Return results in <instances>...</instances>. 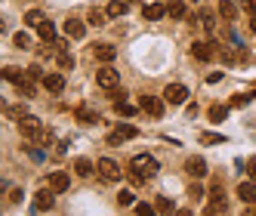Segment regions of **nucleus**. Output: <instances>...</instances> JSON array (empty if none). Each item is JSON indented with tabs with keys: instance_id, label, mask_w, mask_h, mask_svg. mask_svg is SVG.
<instances>
[{
	"instance_id": "obj_20",
	"label": "nucleus",
	"mask_w": 256,
	"mask_h": 216,
	"mask_svg": "<svg viewBox=\"0 0 256 216\" xmlns=\"http://www.w3.org/2000/svg\"><path fill=\"white\" fill-rule=\"evenodd\" d=\"M38 34H40V40H46V44H56V28H52L50 22H44V25L38 28Z\"/></svg>"
},
{
	"instance_id": "obj_12",
	"label": "nucleus",
	"mask_w": 256,
	"mask_h": 216,
	"mask_svg": "<svg viewBox=\"0 0 256 216\" xmlns=\"http://www.w3.org/2000/svg\"><path fill=\"white\" fill-rule=\"evenodd\" d=\"M93 52H96V59H99V62H105V65L118 59V50H114L112 44H96V50H93Z\"/></svg>"
},
{
	"instance_id": "obj_33",
	"label": "nucleus",
	"mask_w": 256,
	"mask_h": 216,
	"mask_svg": "<svg viewBox=\"0 0 256 216\" xmlns=\"http://www.w3.org/2000/svg\"><path fill=\"white\" fill-rule=\"evenodd\" d=\"M200 142H204V146H219V142H222V136H216V133H204V136H200Z\"/></svg>"
},
{
	"instance_id": "obj_32",
	"label": "nucleus",
	"mask_w": 256,
	"mask_h": 216,
	"mask_svg": "<svg viewBox=\"0 0 256 216\" xmlns=\"http://www.w3.org/2000/svg\"><path fill=\"white\" fill-rule=\"evenodd\" d=\"M118 204H120V207H130V204H133V192H126V188H124V192L118 194Z\"/></svg>"
},
{
	"instance_id": "obj_24",
	"label": "nucleus",
	"mask_w": 256,
	"mask_h": 216,
	"mask_svg": "<svg viewBox=\"0 0 256 216\" xmlns=\"http://www.w3.org/2000/svg\"><path fill=\"white\" fill-rule=\"evenodd\" d=\"M105 19H108V10H105V12H102V10H93L86 22H90V25H96V28H102V25H105Z\"/></svg>"
},
{
	"instance_id": "obj_9",
	"label": "nucleus",
	"mask_w": 256,
	"mask_h": 216,
	"mask_svg": "<svg viewBox=\"0 0 256 216\" xmlns=\"http://www.w3.org/2000/svg\"><path fill=\"white\" fill-rule=\"evenodd\" d=\"M52 194H56L52 188H44V192H38V198H34V210H38V213H44V210H52V201H56Z\"/></svg>"
},
{
	"instance_id": "obj_10",
	"label": "nucleus",
	"mask_w": 256,
	"mask_h": 216,
	"mask_svg": "<svg viewBox=\"0 0 256 216\" xmlns=\"http://www.w3.org/2000/svg\"><path fill=\"white\" fill-rule=\"evenodd\" d=\"M186 173H188L192 179H204V176H207V160H204V158H192L188 164H186Z\"/></svg>"
},
{
	"instance_id": "obj_29",
	"label": "nucleus",
	"mask_w": 256,
	"mask_h": 216,
	"mask_svg": "<svg viewBox=\"0 0 256 216\" xmlns=\"http://www.w3.org/2000/svg\"><path fill=\"white\" fill-rule=\"evenodd\" d=\"M59 65H62L65 71H68V68H74V56H71V52H65V50H62V52H59Z\"/></svg>"
},
{
	"instance_id": "obj_28",
	"label": "nucleus",
	"mask_w": 256,
	"mask_h": 216,
	"mask_svg": "<svg viewBox=\"0 0 256 216\" xmlns=\"http://www.w3.org/2000/svg\"><path fill=\"white\" fill-rule=\"evenodd\" d=\"M226 114H228V108H226V105H213V108H210V120H216V124H219V120H226Z\"/></svg>"
},
{
	"instance_id": "obj_34",
	"label": "nucleus",
	"mask_w": 256,
	"mask_h": 216,
	"mask_svg": "<svg viewBox=\"0 0 256 216\" xmlns=\"http://www.w3.org/2000/svg\"><path fill=\"white\" fill-rule=\"evenodd\" d=\"M28 71V78L31 80H44V71H40V65H31V68H25Z\"/></svg>"
},
{
	"instance_id": "obj_7",
	"label": "nucleus",
	"mask_w": 256,
	"mask_h": 216,
	"mask_svg": "<svg viewBox=\"0 0 256 216\" xmlns=\"http://www.w3.org/2000/svg\"><path fill=\"white\" fill-rule=\"evenodd\" d=\"M192 56H194V59H200V62H210V59L216 56V44H207V40H198V44L192 46Z\"/></svg>"
},
{
	"instance_id": "obj_11",
	"label": "nucleus",
	"mask_w": 256,
	"mask_h": 216,
	"mask_svg": "<svg viewBox=\"0 0 256 216\" xmlns=\"http://www.w3.org/2000/svg\"><path fill=\"white\" fill-rule=\"evenodd\" d=\"M167 16V6L164 4H148V6H142V19H148V22H158Z\"/></svg>"
},
{
	"instance_id": "obj_13",
	"label": "nucleus",
	"mask_w": 256,
	"mask_h": 216,
	"mask_svg": "<svg viewBox=\"0 0 256 216\" xmlns=\"http://www.w3.org/2000/svg\"><path fill=\"white\" fill-rule=\"evenodd\" d=\"M238 198H241L244 204H256V182H253V179L238 186Z\"/></svg>"
},
{
	"instance_id": "obj_15",
	"label": "nucleus",
	"mask_w": 256,
	"mask_h": 216,
	"mask_svg": "<svg viewBox=\"0 0 256 216\" xmlns=\"http://www.w3.org/2000/svg\"><path fill=\"white\" fill-rule=\"evenodd\" d=\"M65 34H68L71 40H80L84 34H86V25L78 22V19H68V22H65Z\"/></svg>"
},
{
	"instance_id": "obj_19",
	"label": "nucleus",
	"mask_w": 256,
	"mask_h": 216,
	"mask_svg": "<svg viewBox=\"0 0 256 216\" xmlns=\"http://www.w3.org/2000/svg\"><path fill=\"white\" fill-rule=\"evenodd\" d=\"M93 170H96L93 160H86V158H78V160H74V173H78V176H90Z\"/></svg>"
},
{
	"instance_id": "obj_26",
	"label": "nucleus",
	"mask_w": 256,
	"mask_h": 216,
	"mask_svg": "<svg viewBox=\"0 0 256 216\" xmlns=\"http://www.w3.org/2000/svg\"><path fill=\"white\" fill-rule=\"evenodd\" d=\"M25 25H28V28H40V25H44V16H40L38 10H31V12L25 16Z\"/></svg>"
},
{
	"instance_id": "obj_3",
	"label": "nucleus",
	"mask_w": 256,
	"mask_h": 216,
	"mask_svg": "<svg viewBox=\"0 0 256 216\" xmlns=\"http://www.w3.org/2000/svg\"><path fill=\"white\" fill-rule=\"evenodd\" d=\"M96 173L105 179V182H120V164L112 158H102L99 164H96Z\"/></svg>"
},
{
	"instance_id": "obj_22",
	"label": "nucleus",
	"mask_w": 256,
	"mask_h": 216,
	"mask_svg": "<svg viewBox=\"0 0 256 216\" xmlns=\"http://www.w3.org/2000/svg\"><path fill=\"white\" fill-rule=\"evenodd\" d=\"M4 78H6L10 84H19V80H25V78H28V71H19V68H4Z\"/></svg>"
},
{
	"instance_id": "obj_38",
	"label": "nucleus",
	"mask_w": 256,
	"mask_h": 216,
	"mask_svg": "<svg viewBox=\"0 0 256 216\" xmlns=\"http://www.w3.org/2000/svg\"><path fill=\"white\" fill-rule=\"evenodd\" d=\"M244 10H247L250 16H256V0H244Z\"/></svg>"
},
{
	"instance_id": "obj_36",
	"label": "nucleus",
	"mask_w": 256,
	"mask_h": 216,
	"mask_svg": "<svg viewBox=\"0 0 256 216\" xmlns=\"http://www.w3.org/2000/svg\"><path fill=\"white\" fill-rule=\"evenodd\" d=\"M188 194H192V201H200V198H204V188H200V186H192Z\"/></svg>"
},
{
	"instance_id": "obj_40",
	"label": "nucleus",
	"mask_w": 256,
	"mask_h": 216,
	"mask_svg": "<svg viewBox=\"0 0 256 216\" xmlns=\"http://www.w3.org/2000/svg\"><path fill=\"white\" fill-rule=\"evenodd\" d=\"M244 102H247V96H234V99H232V105H234V108H241Z\"/></svg>"
},
{
	"instance_id": "obj_35",
	"label": "nucleus",
	"mask_w": 256,
	"mask_h": 216,
	"mask_svg": "<svg viewBox=\"0 0 256 216\" xmlns=\"http://www.w3.org/2000/svg\"><path fill=\"white\" fill-rule=\"evenodd\" d=\"M136 213H139V216H152V213H158V210L148 207V204H136Z\"/></svg>"
},
{
	"instance_id": "obj_16",
	"label": "nucleus",
	"mask_w": 256,
	"mask_h": 216,
	"mask_svg": "<svg viewBox=\"0 0 256 216\" xmlns=\"http://www.w3.org/2000/svg\"><path fill=\"white\" fill-rule=\"evenodd\" d=\"M44 86L50 90V93L59 96L62 90H65V78H62V74H46V78H44Z\"/></svg>"
},
{
	"instance_id": "obj_1",
	"label": "nucleus",
	"mask_w": 256,
	"mask_h": 216,
	"mask_svg": "<svg viewBox=\"0 0 256 216\" xmlns=\"http://www.w3.org/2000/svg\"><path fill=\"white\" fill-rule=\"evenodd\" d=\"M130 170H133V173H139L142 179H154V176H158V170H160V164H158L152 154H136V158L130 160Z\"/></svg>"
},
{
	"instance_id": "obj_39",
	"label": "nucleus",
	"mask_w": 256,
	"mask_h": 216,
	"mask_svg": "<svg viewBox=\"0 0 256 216\" xmlns=\"http://www.w3.org/2000/svg\"><path fill=\"white\" fill-rule=\"evenodd\" d=\"M19 198H22V192H19V188L10 192V204H19Z\"/></svg>"
},
{
	"instance_id": "obj_31",
	"label": "nucleus",
	"mask_w": 256,
	"mask_h": 216,
	"mask_svg": "<svg viewBox=\"0 0 256 216\" xmlns=\"http://www.w3.org/2000/svg\"><path fill=\"white\" fill-rule=\"evenodd\" d=\"M154 210H158V213H170V210H173V201H167V198H158Z\"/></svg>"
},
{
	"instance_id": "obj_2",
	"label": "nucleus",
	"mask_w": 256,
	"mask_h": 216,
	"mask_svg": "<svg viewBox=\"0 0 256 216\" xmlns=\"http://www.w3.org/2000/svg\"><path fill=\"white\" fill-rule=\"evenodd\" d=\"M19 130H22V136H28V139H44V136H46V133H44V124L34 118V114L19 118Z\"/></svg>"
},
{
	"instance_id": "obj_18",
	"label": "nucleus",
	"mask_w": 256,
	"mask_h": 216,
	"mask_svg": "<svg viewBox=\"0 0 256 216\" xmlns=\"http://www.w3.org/2000/svg\"><path fill=\"white\" fill-rule=\"evenodd\" d=\"M219 16H222L226 22H234V16H238V6L232 4V0H222V4H219Z\"/></svg>"
},
{
	"instance_id": "obj_14",
	"label": "nucleus",
	"mask_w": 256,
	"mask_h": 216,
	"mask_svg": "<svg viewBox=\"0 0 256 216\" xmlns=\"http://www.w3.org/2000/svg\"><path fill=\"white\" fill-rule=\"evenodd\" d=\"M71 186V179H68V173H62V170H56V173H50V188L52 192H65Z\"/></svg>"
},
{
	"instance_id": "obj_41",
	"label": "nucleus",
	"mask_w": 256,
	"mask_h": 216,
	"mask_svg": "<svg viewBox=\"0 0 256 216\" xmlns=\"http://www.w3.org/2000/svg\"><path fill=\"white\" fill-rule=\"evenodd\" d=\"M250 25H253V31H256V16H253V22H250Z\"/></svg>"
},
{
	"instance_id": "obj_4",
	"label": "nucleus",
	"mask_w": 256,
	"mask_h": 216,
	"mask_svg": "<svg viewBox=\"0 0 256 216\" xmlns=\"http://www.w3.org/2000/svg\"><path fill=\"white\" fill-rule=\"evenodd\" d=\"M96 84H99L102 90H118L120 74H118L114 68H102V71H96Z\"/></svg>"
},
{
	"instance_id": "obj_27",
	"label": "nucleus",
	"mask_w": 256,
	"mask_h": 216,
	"mask_svg": "<svg viewBox=\"0 0 256 216\" xmlns=\"http://www.w3.org/2000/svg\"><path fill=\"white\" fill-rule=\"evenodd\" d=\"M16 86H19V93H22V96H28V99L34 96V80H31V78H25V80H19V84H16Z\"/></svg>"
},
{
	"instance_id": "obj_6",
	"label": "nucleus",
	"mask_w": 256,
	"mask_h": 216,
	"mask_svg": "<svg viewBox=\"0 0 256 216\" xmlns=\"http://www.w3.org/2000/svg\"><path fill=\"white\" fill-rule=\"evenodd\" d=\"M164 99H167L170 105H182V102L188 99V90L182 86V84H170L167 90H164Z\"/></svg>"
},
{
	"instance_id": "obj_37",
	"label": "nucleus",
	"mask_w": 256,
	"mask_h": 216,
	"mask_svg": "<svg viewBox=\"0 0 256 216\" xmlns=\"http://www.w3.org/2000/svg\"><path fill=\"white\" fill-rule=\"evenodd\" d=\"M247 176L256 182V158H250V160H247Z\"/></svg>"
},
{
	"instance_id": "obj_17",
	"label": "nucleus",
	"mask_w": 256,
	"mask_h": 216,
	"mask_svg": "<svg viewBox=\"0 0 256 216\" xmlns=\"http://www.w3.org/2000/svg\"><path fill=\"white\" fill-rule=\"evenodd\" d=\"M126 12H130V0H112V4H108V16H112V19L126 16Z\"/></svg>"
},
{
	"instance_id": "obj_5",
	"label": "nucleus",
	"mask_w": 256,
	"mask_h": 216,
	"mask_svg": "<svg viewBox=\"0 0 256 216\" xmlns=\"http://www.w3.org/2000/svg\"><path fill=\"white\" fill-rule=\"evenodd\" d=\"M164 102H167V99H158V96H142V99H139V108H142V112H148L152 118H160V114H164Z\"/></svg>"
},
{
	"instance_id": "obj_23",
	"label": "nucleus",
	"mask_w": 256,
	"mask_h": 216,
	"mask_svg": "<svg viewBox=\"0 0 256 216\" xmlns=\"http://www.w3.org/2000/svg\"><path fill=\"white\" fill-rule=\"evenodd\" d=\"M200 28H204L207 34H213V31H216V22H213V12H210V10L200 12Z\"/></svg>"
},
{
	"instance_id": "obj_21",
	"label": "nucleus",
	"mask_w": 256,
	"mask_h": 216,
	"mask_svg": "<svg viewBox=\"0 0 256 216\" xmlns=\"http://www.w3.org/2000/svg\"><path fill=\"white\" fill-rule=\"evenodd\" d=\"M167 12H170V19H186V4H182V0H173L167 6Z\"/></svg>"
},
{
	"instance_id": "obj_42",
	"label": "nucleus",
	"mask_w": 256,
	"mask_h": 216,
	"mask_svg": "<svg viewBox=\"0 0 256 216\" xmlns=\"http://www.w3.org/2000/svg\"><path fill=\"white\" fill-rule=\"evenodd\" d=\"M250 210H253V213H256V204H250Z\"/></svg>"
},
{
	"instance_id": "obj_25",
	"label": "nucleus",
	"mask_w": 256,
	"mask_h": 216,
	"mask_svg": "<svg viewBox=\"0 0 256 216\" xmlns=\"http://www.w3.org/2000/svg\"><path fill=\"white\" fill-rule=\"evenodd\" d=\"M78 120H80V124H96L99 114H96V112H90V108H78Z\"/></svg>"
},
{
	"instance_id": "obj_8",
	"label": "nucleus",
	"mask_w": 256,
	"mask_h": 216,
	"mask_svg": "<svg viewBox=\"0 0 256 216\" xmlns=\"http://www.w3.org/2000/svg\"><path fill=\"white\" fill-rule=\"evenodd\" d=\"M139 136V130L136 127H130V124H120V127L108 136V146H118V142H124V139H136Z\"/></svg>"
},
{
	"instance_id": "obj_30",
	"label": "nucleus",
	"mask_w": 256,
	"mask_h": 216,
	"mask_svg": "<svg viewBox=\"0 0 256 216\" xmlns=\"http://www.w3.org/2000/svg\"><path fill=\"white\" fill-rule=\"evenodd\" d=\"M16 46H19V50H28V46H31V38H28L25 31H19V34H16Z\"/></svg>"
}]
</instances>
